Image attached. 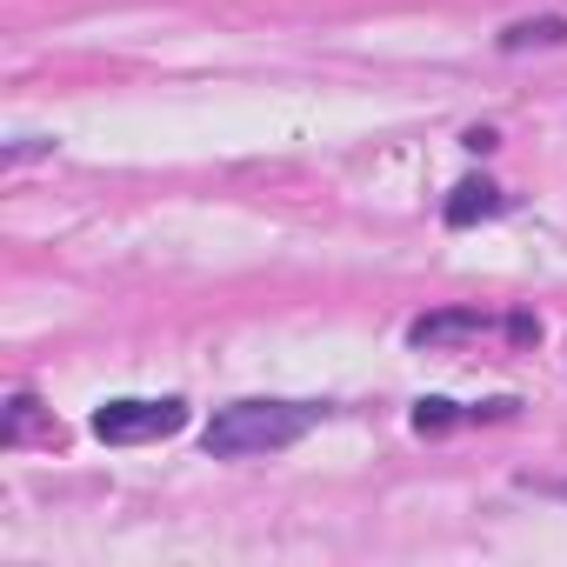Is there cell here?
Wrapping results in <instances>:
<instances>
[{
    "label": "cell",
    "mask_w": 567,
    "mask_h": 567,
    "mask_svg": "<svg viewBox=\"0 0 567 567\" xmlns=\"http://www.w3.org/2000/svg\"><path fill=\"white\" fill-rule=\"evenodd\" d=\"M321 421L315 401H234L207 421V454L214 461H254V454H280V447H295L308 427Z\"/></svg>",
    "instance_id": "obj_1"
},
{
    "label": "cell",
    "mask_w": 567,
    "mask_h": 567,
    "mask_svg": "<svg viewBox=\"0 0 567 567\" xmlns=\"http://www.w3.org/2000/svg\"><path fill=\"white\" fill-rule=\"evenodd\" d=\"M474 334H487V315H481V308H441V315H421V321L408 328L414 348H461V341H474Z\"/></svg>",
    "instance_id": "obj_3"
},
{
    "label": "cell",
    "mask_w": 567,
    "mask_h": 567,
    "mask_svg": "<svg viewBox=\"0 0 567 567\" xmlns=\"http://www.w3.org/2000/svg\"><path fill=\"white\" fill-rule=\"evenodd\" d=\"M41 421H48V414H41V401H34V394H14V401H8V421H0V441L14 447V441H28Z\"/></svg>",
    "instance_id": "obj_6"
},
{
    "label": "cell",
    "mask_w": 567,
    "mask_h": 567,
    "mask_svg": "<svg viewBox=\"0 0 567 567\" xmlns=\"http://www.w3.org/2000/svg\"><path fill=\"white\" fill-rule=\"evenodd\" d=\"M501 207H507V194H501L494 181H461L454 200H447V220H454V227H474V220H487V214H501Z\"/></svg>",
    "instance_id": "obj_4"
},
{
    "label": "cell",
    "mask_w": 567,
    "mask_h": 567,
    "mask_svg": "<svg viewBox=\"0 0 567 567\" xmlns=\"http://www.w3.org/2000/svg\"><path fill=\"white\" fill-rule=\"evenodd\" d=\"M48 147H54V141H41V134H21V141L8 147V161H28V154H48Z\"/></svg>",
    "instance_id": "obj_9"
},
{
    "label": "cell",
    "mask_w": 567,
    "mask_h": 567,
    "mask_svg": "<svg viewBox=\"0 0 567 567\" xmlns=\"http://www.w3.org/2000/svg\"><path fill=\"white\" fill-rule=\"evenodd\" d=\"M527 487H534V494H547V501H567V474H540V481L527 474Z\"/></svg>",
    "instance_id": "obj_8"
},
{
    "label": "cell",
    "mask_w": 567,
    "mask_h": 567,
    "mask_svg": "<svg viewBox=\"0 0 567 567\" xmlns=\"http://www.w3.org/2000/svg\"><path fill=\"white\" fill-rule=\"evenodd\" d=\"M501 48H507V54H520V48H567V21H560V14H534V21H514V28L501 34Z\"/></svg>",
    "instance_id": "obj_5"
},
{
    "label": "cell",
    "mask_w": 567,
    "mask_h": 567,
    "mask_svg": "<svg viewBox=\"0 0 567 567\" xmlns=\"http://www.w3.org/2000/svg\"><path fill=\"white\" fill-rule=\"evenodd\" d=\"M187 427V401H107L94 414V434L107 447H134V441H167Z\"/></svg>",
    "instance_id": "obj_2"
},
{
    "label": "cell",
    "mask_w": 567,
    "mask_h": 567,
    "mask_svg": "<svg viewBox=\"0 0 567 567\" xmlns=\"http://www.w3.org/2000/svg\"><path fill=\"white\" fill-rule=\"evenodd\" d=\"M454 421H461L454 401H441V394H434V401H414V427H421V434H441V427H454Z\"/></svg>",
    "instance_id": "obj_7"
}]
</instances>
